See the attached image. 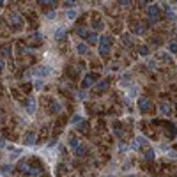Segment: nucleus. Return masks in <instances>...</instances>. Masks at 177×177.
<instances>
[{"mask_svg":"<svg viewBox=\"0 0 177 177\" xmlns=\"http://www.w3.org/2000/svg\"><path fill=\"white\" fill-rule=\"evenodd\" d=\"M66 18H67V20H75V18H76V11H75V9H69V11L66 13Z\"/></svg>","mask_w":177,"mask_h":177,"instance_id":"20","label":"nucleus"},{"mask_svg":"<svg viewBox=\"0 0 177 177\" xmlns=\"http://www.w3.org/2000/svg\"><path fill=\"white\" fill-rule=\"evenodd\" d=\"M94 81H96V78H94V76H90V75H89V76H85V80H83V83H81V85H83V87H85V89H87V87H90V85H92V83H94Z\"/></svg>","mask_w":177,"mask_h":177,"instance_id":"17","label":"nucleus"},{"mask_svg":"<svg viewBox=\"0 0 177 177\" xmlns=\"http://www.w3.org/2000/svg\"><path fill=\"white\" fill-rule=\"evenodd\" d=\"M112 44H114L112 36H101V37H99V55H101V57H105V55L110 52Z\"/></svg>","mask_w":177,"mask_h":177,"instance_id":"1","label":"nucleus"},{"mask_svg":"<svg viewBox=\"0 0 177 177\" xmlns=\"http://www.w3.org/2000/svg\"><path fill=\"white\" fill-rule=\"evenodd\" d=\"M18 170H20L21 174H25V176H30L32 163H28V161H20V163H18Z\"/></svg>","mask_w":177,"mask_h":177,"instance_id":"4","label":"nucleus"},{"mask_svg":"<svg viewBox=\"0 0 177 177\" xmlns=\"http://www.w3.org/2000/svg\"><path fill=\"white\" fill-rule=\"evenodd\" d=\"M105 89H108V81H101L98 87H96V90H98V92H103Z\"/></svg>","mask_w":177,"mask_h":177,"instance_id":"22","label":"nucleus"},{"mask_svg":"<svg viewBox=\"0 0 177 177\" xmlns=\"http://www.w3.org/2000/svg\"><path fill=\"white\" fill-rule=\"evenodd\" d=\"M46 18H48V20H55V18H57V11H53V9L48 11V13H46Z\"/></svg>","mask_w":177,"mask_h":177,"instance_id":"24","label":"nucleus"},{"mask_svg":"<svg viewBox=\"0 0 177 177\" xmlns=\"http://www.w3.org/2000/svg\"><path fill=\"white\" fill-rule=\"evenodd\" d=\"M163 11L167 13V16H168V20L176 21V13L172 11V7H168V5H163Z\"/></svg>","mask_w":177,"mask_h":177,"instance_id":"14","label":"nucleus"},{"mask_svg":"<svg viewBox=\"0 0 177 177\" xmlns=\"http://www.w3.org/2000/svg\"><path fill=\"white\" fill-rule=\"evenodd\" d=\"M142 143H145V140H143L142 137H138V138H135V140H133V142L129 143V149H131V151H138Z\"/></svg>","mask_w":177,"mask_h":177,"instance_id":"8","label":"nucleus"},{"mask_svg":"<svg viewBox=\"0 0 177 177\" xmlns=\"http://www.w3.org/2000/svg\"><path fill=\"white\" fill-rule=\"evenodd\" d=\"M168 50H170L172 53H177V43H172V44L168 46Z\"/></svg>","mask_w":177,"mask_h":177,"instance_id":"30","label":"nucleus"},{"mask_svg":"<svg viewBox=\"0 0 177 177\" xmlns=\"http://www.w3.org/2000/svg\"><path fill=\"white\" fill-rule=\"evenodd\" d=\"M87 43H89V44H98L99 43L98 34H96V32H89V34H87Z\"/></svg>","mask_w":177,"mask_h":177,"instance_id":"9","label":"nucleus"},{"mask_svg":"<svg viewBox=\"0 0 177 177\" xmlns=\"http://www.w3.org/2000/svg\"><path fill=\"white\" fill-rule=\"evenodd\" d=\"M119 151H120V152H126V151H128V145H126V143H119Z\"/></svg>","mask_w":177,"mask_h":177,"instance_id":"31","label":"nucleus"},{"mask_svg":"<svg viewBox=\"0 0 177 177\" xmlns=\"http://www.w3.org/2000/svg\"><path fill=\"white\" fill-rule=\"evenodd\" d=\"M36 140H37V138H36V133L30 131V133H27V137H25V143H27V145H34Z\"/></svg>","mask_w":177,"mask_h":177,"instance_id":"12","label":"nucleus"},{"mask_svg":"<svg viewBox=\"0 0 177 177\" xmlns=\"http://www.w3.org/2000/svg\"><path fill=\"white\" fill-rule=\"evenodd\" d=\"M2 4H4V0H0V7H2Z\"/></svg>","mask_w":177,"mask_h":177,"instance_id":"39","label":"nucleus"},{"mask_svg":"<svg viewBox=\"0 0 177 177\" xmlns=\"http://www.w3.org/2000/svg\"><path fill=\"white\" fill-rule=\"evenodd\" d=\"M159 112H161L165 117H168V115L172 114V108H170V105H168V103H165V101H163V103H159Z\"/></svg>","mask_w":177,"mask_h":177,"instance_id":"7","label":"nucleus"},{"mask_svg":"<svg viewBox=\"0 0 177 177\" xmlns=\"http://www.w3.org/2000/svg\"><path fill=\"white\" fill-rule=\"evenodd\" d=\"M137 96V89H131V92H129V98H135Z\"/></svg>","mask_w":177,"mask_h":177,"instance_id":"33","label":"nucleus"},{"mask_svg":"<svg viewBox=\"0 0 177 177\" xmlns=\"http://www.w3.org/2000/svg\"><path fill=\"white\" fill-rule=\"evenodd\" d=\"M172 2H177V0H172Z\"/></svg>","mask_w":177,"mask_h":177,"instance_id":"42","label":"nucleus"},{"mask_svg":"<svg viewBox=\"0 0 177 177\" xmlns=\"http://www.w3.org/2000/svg\"><path fill=\"white\" fill-rule=\"evenodd\" d=\"M126 177H135V176H126Z\"/></svg>","mask_w":177,"mask_h":177,"instance_id":"40","label":"nucleus"},{"mask_svg":"<svg viewBox=\"0 0 177 177\" xmlns=\"http://www.w3.org/2000/svg\"><path fill=\"white\" fill-rule=\"evenodd\" d=\"M76 34L81 36V37H87V34H89V32H87V28H85V27H78V28H76Z\"/></svg>","mask_w":177,"mask_h":177,"instance_id":"19","label":"nucleus"},{"mask_svg":"<svg viewBox=\"0 0 177 177\" xmlns=\"http://www.w3.org/2000/svg\"><path fill=\"white\" fill-rule=\"evenodd\" d=\"M145 158L147 159H154V151L152 149H145Z\"/></svg>","mask_w":177,"mask_h":177,"instance_id":"25","label":"nucleus"},{"mask_svg":"<svg viewBox=\"0 0 177 177\" xmlns=\"http://www.w3.org/2000/svg\"><path fill=\"white\" fill-rule=\"evenodd\" d=\"M53 37H55L57 41H62L64 37H66V28H64V27H59V28L55 30V36H53Z\"/></svg>","mask_w":177,"mask_h":177,"instance_id":"10","label":"nucleus"},{"mask_svg":"<svg viewBox=\"0 0 177 177\" xmlns=\"http://www.w3.org/2000/svg\"><path fill=\"white\" fill-rule=\"evenodd\" d=\"M122 41H124V44H131V39H129V36H124V37H122Z\"/></svg>","mask_w":177,"mask_h":177,"instance_id":"32","label":"nucleus"},{"mask_svg":"<svg viewBox=\"0 0 177 177\" xmlns=\"http://www.w3.org/2000/svg\"><path fill=\"white\" fill-rule=\"evenodd\" d=\"M131 2H133V0H119L120 7H129V5H131Z\"/></svg>","mask_w":177,"mask_h":177,"instance_id":"26","label":"nucleus"},{"mask_svg":"<svg viewBox=\"0 0 177 177\" xmlns=\"http://www.w3.org/2000/svg\"><path fill=\"white\" fill-rule=\"evenodd\" d=\"M13 170H14V167H13V165H9V163L2 167V172H4V174H11Z\"/></svg>","mask_w":177,"mask_h":177,"instance_id":"21","label":"nucleus"},{"mask_svg":"<svg viewBox=\"0 0 177 177\" xmlns=\"http://www.w3.org/2000/svg\"><path fill=\"white\" fill-rule=\"evenodd\" d=\"M2 69H4V60L0 59V71H2Z\"/></svg>","mask_w":177,"mask_h":177,"instance_id":"38","label":"nucleus"},{"mask_svg":"<svg viewBox=\"0 0 177 177\" xmlns=\"http://www.w3.org/2000/svg\"><path fill=\"white\" fill-rule=\"evenodd\" d=\"M76 4V0H64V7H73Z\"/></svg>","mask_w":177,"mask_h":177,"instance_id":"27","label":"nucleus"},{"mask_svg":"<svg viewBox=\"0 0 177 177\" xmlns=\"http://www.w3.org/2000/svg\"><path fill=\"white\" fill-rule=\"evenodd\" d=\"M133 32H135V36H142V34L145 32V27H143L142 23H138V25H135V28H133Z\"/></svg>","mask_w":177,"mask_h":177,"instance_id":"16","label":"nucleus"},{"mask_svg":"<svg viewBox=\"0 0 177 177\" xmlns=\"http://www.w3.org/2000/svg\"><path fill=\"white\" fill-rule=\"evenodd\" d=\"M158 16H159V7L158 5H149L147 7V18H149L151 25H154L158 21Z\"/></svg>","mask_w":177,"mask_h":177,"instance_id":"2","label":"nucleus"},{"mask_svg":"<svg viewBox=\"0 0 177 177\" xmlns=\"http://www.w3.org/2000/svg\"><path fill=\"white\" fill-rule=\"evenodd\" d=\"M0 120H2V114H0Z\"/></svg>","mask_w":177,"mask_h":177,"instance_id":"41","label":"nucleus"},{"mask_svg":"<svg viewBox=\"0 0 177 177\" xmlns=\"http://www.w3.org/2000/svg\"><path fill=\"white\" fill-rule=\"evenodd\" d=\"M41 4H44V5H55L57 4V0H39Z\"/></svg>","mask_w":177,"mask_h":177,"instance_id":"28","label":"nucleus"},{"mask_svg":"<svg viewBox=\"0 0 177 177\" xmlns=\"http://www.w3.org/2000/svg\"><path fill=\"white\" fill-rule=\"evenodd\" d=\"M151 106H152V103H151L147 98H140V99H138V108H140L142 112H147Z\"/></svg>","mask_w":177,"mask_h":177,"instance_id":"5","label":"nucleus"},{"mask_svg":"<svg viewBox=\"0 0 177 177\" xmlns=\"http://www.w3.org/2000/svg\"><path fill=\"white\" fill-rule=\"evenodd\" d=\"M85 152H87V147H85L83 143H80L78 147L75 149V154H76V156H85Z\"/></svg>","mask_w":177,"mask_h":177,"instance_id":"15","label":"nucleus"},{"mask_svg":"<svg viewBox=\"0 0 177 177\" xmlns=\"http://www.w3.org/2000/svg\"><path fill=\"white\" fill-rule=\"evenodd\" d=\"M149 53V48L147 46H140V55H147Z\"/></svg>","mask_w":177,"mask_h":177,"instance_id":"29","label":"nucleus"},{"mask_svg":"<svg viewBox=\"0 0 177 177\" xmlns=\"http://www.w3.org/2000/svg\"><path fill=\"white\" fill-rule=\"evenodd\" d=\"M4 145H5V142H4V138L0 137V149H2V147H4Z\"/></svg>","mask_w":177,"mask_h":177,"instance_id":"37","label":"nucleus"},{"mask_svg":"<svg viewBox=\"0 0 177 177\" xmlns=\"http://www.w3.org/2000/svg\"><path fill=\"white\" fill-rule=\"evenodd\" d=\"M36 108H37V103L34 98H28L27 99V112L28 114H36Z\"/></svg>","mask_w":177,"mask_h":177,"instance_id":"6","label":"nucleus"},{"mask_svg":"<svg viewBox=\"0 0 177 177\" xmlns=\"http://www.w3.org/2000/svg\"><path fill=\"white\" fill-rule=\"evenodd\" d=\"M30 71H32V75H34L36 78H44V76H48V75L52 73L50 67H34V69H30Z\"/></svg>","mask_w":177,"mask_h":177,"instance_id":"3","label":"nucleus"},{"mask_svg":"<svg viewBox=\"0 0 177 177\" xmlns=\"http://www.w3.org/2000/svg\"><path fill=\"white\" fill-rule=\"evenodd\" d=\"M147 66H149L151 69H154V60H149V62H147Z\"/></svg>","mask_w":177,"mask_h":177,"instance_id":"36","label":"nucleus"},{"mask_svg":"<svg viewBox=\"0 0 177 177\" xmlns=\"http://www.w3.org/2000/svg\"><path fill=\"white\" fill-rule=\"evenodd\" d=\"M85 96H87V94H85L83 90H81V92H78V99H85Z\"/></svg>","mask_w":177,"mask_h":177,"instance_id":"34","label":"nucleus"},{"mask_svg":"<svg viewBox=\"0 0 177 177\" xmlns=\"http://www.w3.org/2000/svg\"><path fill=\"white\" fill-rule=\"evenodd\" d=\"M80 122H83V117H81V115H75V117L71 119V124H75V126H78Z\"/></svg>","mask_w":177,"mask_h":177,"instance_id":"23","label":"nucleus"},{"mask_svg":"<svg viewBox=\"0 0 177 177\" xmlns=\"http://www.w3.org/2000/svg\"><path fill=\"white\" fill-rule=\"evenodd\" d=\"M9 20L13 21L14 25H23V20H21V16H20V14H16V13H11V14H9Z\"/></svg>","mask_w":177,"mask_h":177,"instance_id":"11","label":"nucleus"},{"mask_svg":"<svg viewBox=\"0 0 177 177\" xmlns=\"http://www.w3.org/2000/svg\"><path fill=\"white\" fill-rule=\"evenodd\" d=\"M69 145H71L73 149H76V147L80 145V140L76 137H71V138H69Z\"/></svg>","mask_w":177,"mask_h":177,"instance_id":"18","label":"nucleus"},{"mask_svg":"<svg viewBox=\"0 0 177 177\" xmlns=\"http://www.w3.org/2000/svg\"><path fill=\"white\" fill-rule=\"evenodd\" d=\"M87 50H89V46H87L85 43L76 44V53H78V55H85V53H87Z\"/></svg>","mask_w":177,"mask_h":177,"instance_id":"13","label":"nucleus"},{"mask_svg":"<svg viewBox=\"0 0 177 177\" xmlns=\"http://www.w3.org/2000/svg\"><path fill=\"white\" fill-rule=\"evenodd\" d=\"M43 87V80H39V81H36V89H41Z\"/></svg>","mask_w":177,"mask_h":177,"instance_id":"35","label":"nucleus"}]
</instances>
